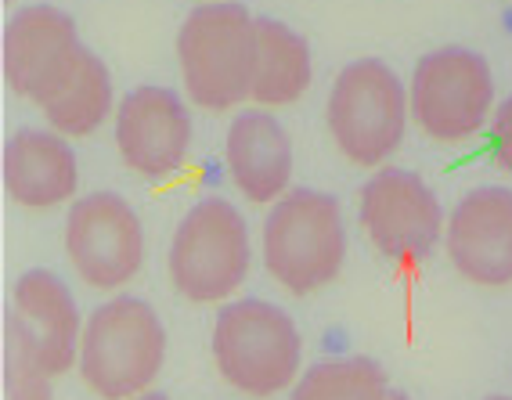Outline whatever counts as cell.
<instances>
[{
  "mask_svg": "<svg viewBox=\"0 0 512 400\" xmlns=\"http://www.w3.org/2000/svg\"><path fill=\"white\" fill-rule=\"evenodd\" d=\"M314 80L311 47L278 19H256L253 101L260 109H282L307 94Z\"/></svg>",
  "mask_w": 512,
  "mask_h": 400,
  "instance_id": "obj_16",
  "label": "cell"
},
{
  "mask_svg": "<svg viewBox=\"0 0 512 400\" xmlns=\"http://www.w3.org/2000/svg\"><path fill=\"white\" fill-rule=\"evenodd\" d=\"M390 382H386L383 364L372 357H329V361L311 364L296 379L289 400H386Z\"/></svg>",
  "mask_w": 512,
  "mask_h": 400,
  "instance_id": "obj_18",
  "label": "cell"
},
{
  "mask_svg": "<svg viewBox=\"0 0 512 400\" xmlns=\"http://www.w3.org/2000/svg\"><path fill=\"white\" fill-rule=\"evenodd\" d=\"M491 159L512 177V98H505L491 116Z\"/></svg>",
  "mask_w": 512,
  "mask_h": 400,
  "instance_id": "obj_20",
  "label": "cell"
},
{
  "mask_svg": "<svg viewBox=\"0 0 512 400\" xmlns=\"http://www.w3.org/2000/svg\"><path fill=\"white\" fill-rule=\"evenodd\" d=\"M65 256L91 289H123L145 264L141 217L116 191L83 195L69 206V217H65Z\"/></svg>",
  "mask_w": 512,
  "mask_h": 400,
  "instance_id": "obj_9",
  "label": "cell"
},
{
  "mask_svg": "<svg viewBox=\"0 0 512 400\" xmlns=\"http://www.w3.org/2000/svg\"><path fill=\"white\" fill-rule=\"evenodd\" d=\"M116 152L130 173L166 181L192 152V116L181 94L141 83L116 105Z\"/></svg>",
  "mask_w": 512,
  "mask_h": 400,
  "instance_id": "obj_11",
  "label": "cell"
},
{
  "mask_svg": "<svg viewBox=\"0 0 512 400\" xmlns=\"http://www.w3.org/2000/svg\"><path fill=\"white\" fill-rule=\"evenodd\" d=\"M11 318L19 321L47 375H65L80 361L83 321L73 292L55 271L33 267L11 289Z\"/></svg>",
  "mask_w": 512,
  "mask_h": 400,
  "instance_id": "obj_14",
  "label": "cell"
},
{
  "mask_svg": "<svg viewBox=\"0 0 512 400\" xmlns=\"http://www.w3.org/2000/svg\"><path fill=\"white\" fill-rule=\"evenodd\" d=\"M386 400H412V397H408V393H401V390H390V397H386Z\"/></svg>",
  "mask_w": 512,
  "mask_h": 400,
  "instance_id": "obj_22",
  "label": "cell"
},
{
  "mask_svg": "<svg viewBox=\"0 0 512 400\" xmlns=\"http://www.w3.org/2000/svg\"><path fill=\"white\" fill-rule=\"evenodd\" d=\"M412 119L437 145H466L494 116V73L469 47H437L412 73Z\"/></svg>",
  "mask_w": 512,
  "mask_h": 400,
  "instance_id": "obj_7",
  "label": "cell"
},
{
  "mask_svg": "<svg viewBox=\"0 0 512 400\" xmlns=\"http://www.w3.org/2000/svg\"><path fill=\"white\" fill-rule=\"evenodd\" d=\"M184 94L206 112H235L253 98L256 19L235 0H206L177 33Z\"/></svg>",
  "mask_w": 512,
  "mask_h": 400,
  "instance_id": "obj_1",
  "label": "cell"
},
{
  "mask_svg": "<svg viewBox=\"0 0 512 400\" xmlns=\"http://www.w3.org/2000/svg\"><path fill=\"white\" fill-rule=\"evenodd\" d=\"M51 123V130H58L62 137H87L105 123L109 116H116V98H112V73L109 65L101 62L87 47L80 69L73 73V80L65 83L55 98L40 109Z\"/></svg>",
  "mask_w": 512,
  "mask_h": 400,
  "instance_id": "obj_17",
  "label": "cell"
},
{
  "mask_svg": "<svg viewBox=\"0 0 512 400\" xmlns=\"http://www.w3.org/2000/svg\"><path fill=\"white\" fill-rule=\"evenodd\" d=\"M55 375L37 361L26 332L15 318H4V393L8 400H55Z\"/></svg>",
  "mask_w": 512,
  "mask_h": 400,
  "instance_id": "obj_19",
  "label": "cell"
},
{
  "mask_svg": "<svg viewBox=\"0 0 512 400\" xmlns=\"http://www.w3.org/2000/svg\"><path fill=\"white\" fill-rule=\"evenodd\" d=\"M4 191L22 210H55L73 202L80 184V163L69 137L58 130H19L4 145Z\"/></svg>",
  "mask_w": 512,
  "mask_h": 400,
  "instance_id": "obj_15",
  "label": "cell"
},
{
  "mask_svg": "<svg viewBox=\"0 0 512 400\" xmlns=\"http://www.w3.org/2000/svg\"><path fill=\"white\" fill-rule=\"evenodd\" d=\"M357 220L375 253L394 264L426 260L448 231V217L433 188L404 166H379L368 177L361 188Z\"/></svg>",
  "mask_w": 512,
  "mask_h": 400,
  "instance_id": "obj_8",
  "label": "cell"
},
{
  "mask_svg": "<svg viewBox=\"0 0 512 400\" xmlns=\"http://www.w3.org/2000/svg\"><path fill=\"white\" fill-rule=\"evenodd\" d=\"M224 163L235 191L253 206H275L293 181V137L271 116V109H242L228 123Z\"/></svg>",
  "mask_w": 512,
  "mask_h": 400,
  "instance_id": "obj_13",
  "label": "cell"
},
{
  "mask_svg": "<svg viewBox=\"0 0 512 400\" xmlns=\"http://www.w3.org/2000/svg\"><path fill=\"white\" fill-rule=\"evenodd\" d=\"M130 400H166V397H163V393H152V390H148V393H141V397H130Z\"/></svg>",
  "mask_w": 512,
  "mask_h": 400,
  "instance_id": "obj_21",
  "label": "cell"
},
{
  "mask_svg": "<svg viewBox=\"0 0 512 400\" xmlns=\"http://www.w3.org/2000/svg\"><path fill=\"white\" fill-rule=\"evenodd\" d=\"M213 364L231 390L267 400L293 390L303 364V336L278 303L231 300L213 321Z\"/></svg>",
  "mask_w": 512,
  "mask_h": 400,
  "instance_id": "obj_3",
  "label": "cell"
},
{
  "mask_svg": "<svg viewBox=\"0 0 512 400\" xmlns=\"http://www.w3.org/2000/svg\"><path fill=\"white\" fill-rule=\"evenodd\" d=\"M448 260L469 285H512V188L480 184L455 202L444 231Z\"/></svg>",
  "mask_w": 512,
  "mask_h": 400,
  "instance_id": "obj_12",
  "label": "cell"
},
{
  "mask_svg": "<svg viewBox=\"0 0 512 400\" xmlns=\"http://www.w3.org/2000/svg\"><path fill=\"white\" fill-rule=\"evenodd\" d=\"M408 116V87L383 58H354L343 65L325 105V123L336 148L343 159L365 170L386 166V159L401 148Z\"/></svg>",
  "mask_w": 512,
  "mask_h": 400,
  "instance_id": "obj_5",
  "label": "cell"
},
{
  "mask_svg": "<svg viewBox=\"0 0 512 400\" xmlns=\"http://www.w3.org/2000/svg\"><path fill=\"white\" fill-rule=\"evenodd\" d=\"M4 80L19 98L44 109L80 69L83 47L76 22L55 4H26L4 26Z\"/></svg>",
  "mask_w": 512,
  "mask_h": 400,
  "instance_id": "obj_10",
  "label": "cell"
},
{
  "mask_svg": "<svg viewBox=\"0 0 512 400\" xmlns=\"http://www.w3.org/2000/svg\"><path fill=\"white\" fill-rule=\"evenodd\" d=\"M260 256L267 274L293 296H311L336 282L347 260V224L339 202L318 188H289L267 210Z\"/></svg>",
  "mask_w": 512,
  "mask_h": 400,
  "instance_id": "obj_2",
  "label": "cell"
},
{
  "mask_svg": "<svg viewBox=\"0 0 512 400\" xmlns=\"http://www.w3.org/2000/svg\"><path fill=\"white\" fill-rule=\"evenodd\" d=\"M484 400H512V397H502V393H498V397H484Z\"/></svg>",
  "mask_w": 512,
  "mask_h": 400,
  "instance_id": "obj_23",
  "label": "cell"
},
{
  "mask_svg": "<svg viewBox=\"0 0 512 400\" xmlns=\"http://www.w3.org/2000/svg\"><path fill=\"white\" fill-rule=\"evenodd\" d=\"M253 264L246 217L228 199H202L184 213L170 238L166 271L192 303H220L242 289Z\"/></svg>",
  "mask_w": 512,
  "mask_h": 400,
  "instance_id": "obj_6",
  "label": "cell"
},
{
  "mask_svg": "<svg viewBox=\"0 0 512 400\" xmlns=\"http://www.w3.org/2000/svg\"><path fill=\"white\" fill-rule=\"evenodd\" d=\"M166 361V328L152 303L112 296L83 321L80 379L101 400H130L152 390Z\"/></svg>",
  "mask_w": 512,
  "mask_h": 400,
  "instance_id": "obj_4",
  "label": "cell"
}]
</instances>
